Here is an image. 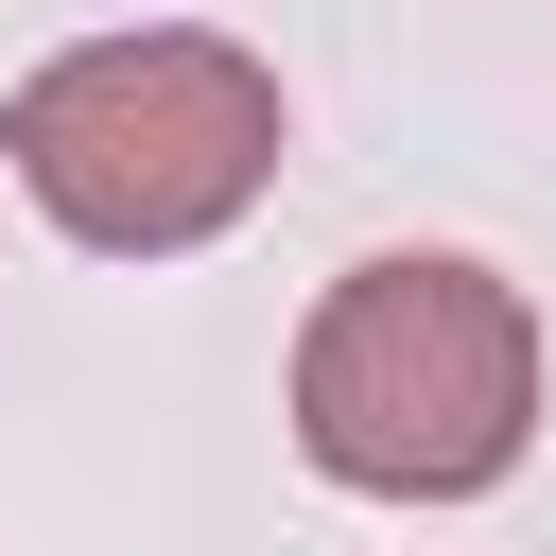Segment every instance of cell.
<instances>
[{
  "label": "cell",
  "instance_id": "obj_1",
  "mask_svg": "<svg viewBox=\"0 0 556 556\" xmlns=\"http://www.w3.org/2000/svg\"><path fill=\"white\" fill-rule=\"evenodd\" d=\"M278 52L208 35V17H122L70 35L52 70L0 87V174L87 243V261H191L278 191Z\"/></svg>",
  "mask_w": 556,
  "mask_h": 556
},
{
  "label": "cell",
  "instance_id": "obj_2",
  "mask_svg": "<svg viewBox=\"0 0 556 556\" xmlns=\"http://www.w3.org/2000/svg\"><path fill=\"white\" fill-rule=\"evenodd\" d=\"M295 452L348 504H486L539 452V295L469 243H382L295 330Z\"/></svg>",
  "mask_w": 556,
  "mask_h": 556
}]
</instances>
